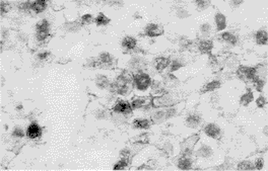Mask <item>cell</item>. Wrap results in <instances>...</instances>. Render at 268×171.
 Wrapping results in <instances>:
<instances>
[{
	"instance_id": "25",
	"label": "cell",
	"mask_w": 268,
	"mask_h": 171,
	"mask_svg": "<svg viewBox=\"0 0 268 171\" xmlns=\"http://www.w3.org/2000/svg\"><path fill=\"white\" fill-rule=\"evenodd\" d=\"M97 83H98V85L100 86V87H102V88H104V87H106V86L108 85L109 81H108V79L105 77V76H100V77L98 78Z\"/></svg>"
},
{
	"instance_id": "31",
	"label": "cell",
	"mask_w": 268,
	"mask_h": 171,
	"mask_svg": "<svg viewBox=\"0 0 268 171\" xmlns=\"http://www.w3.org/2000/svg\"><path fill=\"white\" fill-rule=\"evenodd\" d=\"M266 103V100L264 99V97H260L258 100H257V104H258L259 107H262L264 106V104Z\"/></svg>"
},
{
	"instance_id": "26",
	"label": "cell",
	"mask_w": 268,
	"mask_h": 171,
	"mask_svg": "<svg viewBox=\"0 0 268 171\" xmlns=\"http://www.w3.org/2000/svg\"><path fill=\"white\" fill-rule=\"evenodd\" d=\"M126 165H127V159H126V158H123V159H121L120 161L115 165V167H114V170L123 169L124 167H126Z\"/></svg>"
},
{
	"instance_id": "10",
	"label": "cell",
	"mask_w": 268,
	"mask_h": 171,
	"mask_svg": "<svg viewBox=\"0 0 268 171\" xmlns=\"http://www.w3.org/2000/svg\"><path fill=\"white\" fill-rule=\"evenodd\" d=\"M215 23L217 27V31H222L226 27V17L222 13H217L215 16Z\"/></svg>"
},
{
	"instance_id": "7",
	"label": "cell",
	"mask_w": 268,
	"mask_h": 171,
	"mask_svg": "<svg viewBox=\"0 0 268 171\" xmlns=\"http://www.w3.org/2000/svg\"><path fill=\"white\" fill-rule=\"evenodd\" d=\"M205 133H206L209 137L213 138V139H218V138L221 137V131H219V128L217 126L212 125V123L206 126V128H205Z\"/></svg>"
},
{
	"instance_id": "13",
	"label": "cell",
	"mask_w": 268,
	"mask_h": 171,
	"mask_svg": "<svg viewBox=\"0 0 268 171\" xmlns=\"http://www.w3.org/2000/svg\"><path fill=\"white\" fill-rule=\"evenodd\" d=\"M212 49V42L210 41H202L199 45V50L202 53H209Z\"/></svg>"
},
{
	"instance_id": "14",
	"label": "cell",
	"mask_w": 268,
	"mask_h": 171,
	"mask_svg": "<svg viewBox=\"0 0 268 171\" xmlns=\"http://www.w3.org/2000/svg\"><path fill=\"white\" fill-rule=\"evenodd\" d=\"M133 126L138 129H147L149 127V122L147 119H136L134 121Z\"/></svg>"
},
{
	"instance_id": "12",
	"label": "cell",
	"mask_w": 268,
	"mask_h": 171,
	"mask_svg": "<svg viewBox=\"0 0 268 171\" xmlns=\"http://www.w3.org/2000/svg\"><path fill=\"white\" fill-rule=\"evenodd\" d=\"M122 45H123L124 48L131 50V49H134V48H135V46H136V41H135L133 38L127 37V38H125V39L123 40Z\"/></svg>"
},
{
	"instance_id": "11",
	"label": "cell",
	"mask_w": 268,
	"mask_h": 171,
	"mask_svg": "<svg viewBox=\"0 0 268 171\" xmlns=\"http://www.w3.org/2000/svg\"><path fill=\"white\" fill-rule=\"evenodd\" d=\"M256 42L259 45H266L267 44V32L264 31H260L256 34Z\"/></svg>"
},
{
	"instance_id": "28",
	"label": "cell",
	"mask_w": 268,
	"mask_h": 171,
	"mask_svg": "<svg viewBox=\"0 0 268 171\" xmlns=\"http://www.w3.org/2000/svg\"><path fill=\"white\" fill-rule=\"evenodd\" d=\"M182 66V64H180L178 61H175L173 62V64H172V67H171V71H176L178 70V69Z\"/></svg>"
},
{
	"instance_id": "2",
	"label": "cell",
	"mask_w": 268,
	"mask_h": 171,
	"mask_svg": "<svg viewBox=\"0 0 268 171\" xmlns=\"http://www.w3.org/2000/svg\"><path fill=\"white\" fill-rule=\"evenodd\" d=\"M134 83L139 90H145L150 85V78L147 74L139 73L134 76Z\"/></svg>"
},
{
	"instance_id": "32",
	"label": "cell",
	"mask_w": 268,
	"mask_h": 171,
	"mask_svg": "<svg viewBox=\"0 0 268 171\" xmlns=\"http://www.w3.org/2000/svg\"><path fill=\"white\" fill-rule=\"evenodd\" d=\"M256 167L258 169H261L262 167H263V161H262V159H258L256 161Z\"/></svg>"
},
{
	"instance_id": "16",
	"label": "cell",
	"mask_w": 268,
	"mask_h": 171,
	"mask_svg": "<svg viewBox=\"0 0 268 171\" xmlns=\"http://www.w3.org/2000/svg\"><path fill=\"white\" fill-rule=\"evenodd\" d=\"M222 38L225 40V41H226L227 43L232 44V45H235V44L237 43V38L235 37L234 35L230 34V32H225V34H222Z\"/></svg>"
},
{
	"instance_id": "22",
	"label": "cell",
	"mask_w": 268,
	"mask_h": 171,
	"mask_svg": "<svg viewBox=\"0 0 268 171\" xmlns=\"http://www.w3.org/2000/svg\"><path fill=\"white\" fill-rule=\"evenodd\" d=\"M109 21H110V19H108V17H106L104 14H102V13L99 14V15L97 16V19H95V23H97L99 25H101V24H107Z\"/></svg>"
},
{
	"instance_id": "29",
	"label": "cell",
	"mask_w": 268,
	"mask_h": 171,
	"mask_svg": "<svg viewBox=\"0 0 268 171\" xmlns=\"http://www.w3.org/2000/svg\"><path fill=\"white\" fill-rule=\"evenodd\" d=\"M8 9H9V5L7 4V3H3V2H1V13H3V12H7L8 11Z\"/></svg>"
},
{
	"instance_id": "33",
	"label": "cell",
	"mask_w": 268,
	"mask_h": 171,
	"mask_svg": "<svg viewBox=\"0 0 268 171\" xmlns=\"http://www.w3.org/2000/svg\"><path fill=\"white\" fill-rule=\"evenodd\" d=\"M47 55H48L47 53H42V54H40V55H39V58H40V59H45V58L47 57Z\"/></svg>"
},
{
	"instance_id": "9",
	"label": "cell",
	"mask_w": 268,
	"mask_h": 171,
	"mask_svg": "<svg viewBox=\"0 0 268 171\" xmlns=\"http://www.w3.org/2000/svg\"><path fill=\"white\" fill-rule=\"evenodd\" d=\"M46 5H47V3L45 1H43V0H38V1H34L32 3V9L34 10L35 12L39 13V12H42L45 10Z\"/></svg>"
},
{
	"instance_id": "18",
	"label": "cell",
	"mask_w": 268,
	"mask_h": 171,
	"mask_svg": "<svg viewBox=\"0 0 268 171\" xmlns=\"http://www.w3.org/2000/svg\"><path fill=\"white\" fill-rule=\"evenodd\" d=\"M49 35V30H38L37 31V39L39 41H44Z\"/></svg>"
},
{
	"instance_id": "5",
	"label": "cell",
	"mask_w": 268,
	"mask_h": 171,
	"mask_svg": "<svg viewBox=\"0 0 268 171\" xmlns=\"http://www.w3.org/2000/svg\"><path fill=\"white\" fill-rule=\"evenodd\" d=\"M41 134H42V130L37 123H32L27 131V136L29 138H31V139H37V138H39L41 136Z\"/></svg>"
},
{
	"instance_id": "3",
	"label": "cell",
	"mask_w": 268,
	"mask_h": 171,
	"mask_svg": "<svg viewBox=\"0 0 268 171\" xmlns=\"http://www.w3.org/2000/svg\"><path fill=\"white\" fill-rule=\"evenodd\" d=\"M256 73H257L256 69L251 67L242 66L238 70V75L243 80H253L256 77Z\"/></svg>"
},
{
	"instance_id": "24",
	"label": "cell",
	"mask_w": 268,
	"mask_h": 171,
	"mask_svg": "<svg viewBox=\"0 0 268 171\" xmlns=\"http://www.w3.org/2000/svg\"><path fill=\"white\" fill-rule=\"evenodd\" d=\"M145 100H146V98H137V99H134L133 102H132V106H133L134 108L140 107V106H142V105H144Z\"/></svg>"
},
{
	"instance_id": "15",
	"label": "cell",
	"mask_w": 268,
	"mask_h": 171,
	"mask_svg": "<svg viewBox=\"0 0 268 171\" xmlns=\"http://www.w3.org/2000/svg\"><path fill=\"white\" fill-rule=\"evenodd\" d=\"M191 167V161L188 158H182L179 161V168L183 170H187Z\"/></svg>"
},
{
	"instance_id": "23",
	"label": "cell",
	"mask_w": 268,
	"mask_h": 171,
	"mask_svg": "<svg viewBox=\"0 0 268 171\" xmlns=\"http://www.w3.org/2000/svg\"><path fill=\"white\" fill-rule=\"evenodd\" d=\"M187 122H188L189 125H191L192 127H196L198 123H200V118L197 115H190L188 119H187Z\"/></svg>"
},
{
	"instance_id": "6",
	"label": "cell",
	"mask_w": 268,
	"mask_h": 171,
	"mask_svg": "<svg viewBox=\"0 0 268 171\" xmlns=\"http://www.w3.org/2000/svg\"><path fill=\"white\" fill-rule=\"evenodd\" d=\"M131 105L127 101H118L114 106V111L116 112H121V114H128L131 111Z\"/></svg>"
},
{
	"instance_id": "27",
	"label": "cell",
	"mask_w": 268,
	"mask_h": 171,
	"mask_svg": "<svg viewBox=\"0 0 268 171\" xmlns=\"http://www.w3.org/2000/svg\"><path fill=\"white\" fill-rule=\"evenodd\" d=\"M91 20H93V16H91L90 14H86V15L82 16V19H81L82 23H91Z\"/></svg>"
},
{
	"instance_id": "17",
	"label": "cell",
	"mask_w": 268,
	"mask_h": 171,
	"mask_svg": "<svg viewBox=\"0 0 268 171\" xmlns=\"http://www.w3.org/2000/svg\"><path fill=\"white\" fill-rule=\"evenodd\" d=\"M219 85H221V83H219L218 81H212L210 83H208V84L204 87V89L202 90V92H206V91H211V90H214L216 88H218Z\"/></svg>"
},
{
	"instance_id": "1",
	"label": "cell",
	"mask_w": 268,
	"mask_h": 171,
	"mask_svg": "<svg viewBox=\"0 0 268 171\" xmlns=\"http://www.w3.org/2000/svg\"><path fill=\"white\" fill-rule=\"evenodd\" d=\"M131 87H132V81L130 76L128 74H123L119 76L112 85L114 91L119 94H123V95H125V94L130 91Z\"/></svg>"
},
{
	"instance_id": "8",
	"label": "cell",
	"mask_w": 268,
	"mask_h": 171,
	"mask_svg": "<svg viewBox=\"0 0 268 171\" xmlns=\"http://www.w3.org/2000/svg\"><path fill=\"white\" fill-rule=\"evenodd\" d=\"M170 64V60L167 59V58H159V59L156 60L155 66L159 71H163L165 68H167Z\"/></svg>"
},
{
	"instance_id": "20",
	"label": "cell",
	"mask_w": 268,
	"mask_h": 171,
	"mask_svg": "<svg viewBox=\"0 0 268 171\" xmlns=\"http://www.w3.org/2000/svg\"><path fill=\"white\" fill-rule=\"evenodd\" d=\"M252 99H253V94L251 92H248V93H246V94H244L243 96H242L241 102H242V104H244V105H248L252 101Z\"/></svg>"
},
{
	"instance_id": "21",
	"label": "cell",
	"mask_w": 268,
	"mask_h": 171,
	"mask_svg": "<svg viewBox=\"0 0 268 171\" xmlns=\"http://www.w3.org/2000/svg\"><path fill=\"white\" fill-rule=\"evenodd\" d=\"M100 63L102 64H111L112 63V57L108 53H103L100 57Z\"/></svg>"
},
{
	"instance_id": "30",
	"label": "cell",
	"mask_w": 268,
	"mask_h": 171,
	"mask_svg": "<svg viewBox=\"0 0 268 171\" xmlns=\"http://www.w3.org/2000/svg\"><path fill=\"white\" fill-rule=\"evenodd\" d=\"M13 135L15 137H23L24 136V132L20 129H15L13 131Z\"/></svg>"
},
{
	"instance_id": "19",
	"label": "cell",
	"mask_w": 268,
	"mask_h": 171,
	"mask_svg": "<svg viewBox=\"0 0 268 171\" xmlns=\"http://www.w3.org/2000/svg\"><path fill=\"white\" fill-rule=\"evenodd\" d=\"M238 169L239 170H253V169H255V167L250 162H242L239 164Z\"/></svg>"
},
{
	"instance_id": "4",
	"label": "cell",
	"mask_w": 268,
	"mask_h": 171,
	"mask_svg": "<svg viewBox=\"0 0 268 171\" xmlns=\"http://www.w3.org/2000/svg\"><path fill=\"white\" fill-rule=\"evenodd\" d=\"M145 31H146V35H147L148 37H159V35L164 34L163 27H161L160 25H157V24L147 25Z\"/></svg>"
}]
</instances>
